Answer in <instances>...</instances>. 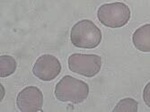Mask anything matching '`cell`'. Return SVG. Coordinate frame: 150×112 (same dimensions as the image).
I'll use <instances>...</instances> for the list:
<instances>
[{
  "instance_id": "1",
  "label": "cell",
  "mask_w": 150,
  "mask_h": 112,
  "mask_svg": "<svg viewBox=\"0 0 150 112\" xmlns=\"http://www.w3.org/2000/svg\"><path fill=\"white\" fill-rule=\"evenodd\" d=\"M88 94L87 83L70 75L64 76L55 87V96L62 102L79 104L87 99Z\"/></svg>"
},
{
  "instance_id": "2",
  "label": "cell",
  "mask_w": 150,
  "mask_h": 112,
  "mask_svg": "<svg viewBox=\"0 0 150 112\" xmlns=\"http://www.w3.org/2000/svg\"><path fill=\"white\" fill-rule=\"evenodd\" d=\"M102 38L101 30L90 20H81L71 29V42L77 48L94 49L101 43Z\"/></svg>"
},
{
  "instance_id": "3",
  "label": "cell",
  "mask_w": 150,
  "mask_h": 112,
  "mask_svg": "<svg viewBox=\"0 0 150 112\" xmlns=\"http://www.w3.org/2000/svg\"><path fill=\"white\" fill-rule=\"evenodd\" d=\"M131 16L129 7L121 2L105 4L99 7L98 20L106 27L120 28L128 23Z\"/></svg>"
},
{
  "instance_id": "4",
  "label": "cell",
  "mask_w": 150,
  "mask_h": 112,
  "mask_svg": "<svg viewBox=\"0 0 150 112\" xmlns=\"http://www.w3.org/2000/svg\"><path fill=\"white\" fill-rule=\"evenodd\" d=\"M103 65L102 58L93 54H72L69 58V68L70 71L86 77L96 75Z\"/></svg>"
},
{
  "instance_id": "5",
  "label": "cell",
  "mask_w": 150,
  "mask_h": 112,
  "mask_svg": "<svg viewBox=\"0 0 150 112\" xmlns=\"http://www.w3.org/2000/svg\"><path fill=\"white\" fill-rule=\"evenodd\" d=\"M61 71L59 60L50 54L40 56L34 63L33 74L40 80L49 82L55 79Z\"/></svg>"
},
{
  "instance_id": "6",
  "label": "cell",
  "mask_w": 150,
  "mask_h": 112,
  "mask_svg": "<svg viewBox=\"0 0 150 112\" xmlns=\"http://www.w3.org/2000/svg\"><path fill=\"white\" fill-rule=\"evenodd\" d=\"M43 95L39 88L28 86L22 90L17 98L16 105L22 112H38L42 108Z\"/></svg>"
},
{
  "instance_id": "7",
  "label": "cell",
  "mask_w": 150,
  "mask_h": 112,
  "mask_svg": "<svg viewBox=\"0 0 150 112\" xmlns=\"http://www.w3.org/2000/svg\"><path fill=\"white\" fill-rule=\"evenodd\" d=\"M135 48L141 52H150V23L145 24L135 31L132 36Z\"/></svg>"
},
{
  "instance_id": "8",
  "label": "cell",
  "mask_w": 150,
  "mask_h": 112,
  "mask_svg": "<svg viewBox=\"0 0 150 112\" xmlns=\"http://www.w3.org/2000/svg\"><path fill=\"white\" fill-rule=\"evenodd\" d=\"M16 70V61L11 56L0 57V77H7Z\"/></svg>"
},
{
  "instance_id": "9",
  "label": "cell",
  "mask_w": 150,
  "mask_h": 112,
  "mask_svg": "<svg viewBox=\"0 0 150 112\" xmlns=\"http://www.w3.org/2000/svg\"><path fill=\"white\" fill-rule=\"evenodd\" d=\"M139 109L138 102L131 98H126L119 101L114 108V112H137Z\"/></svg>"
},
{
  "instance_id": "10",
  "label": "cell",
  "mask_w": 150,
  "mask_h": 112,
  "mask_svg": "<svg viewBox=\"0 0 150 112\" xmlns=\"http://www.w3.org/2000/svg\"><path fill=\"white\" fill-rule=\"evenodd\" d=\"M143 99L145 103L150 108V82L146 85L143 92Z\"/></svg>"
}]
</instances>
